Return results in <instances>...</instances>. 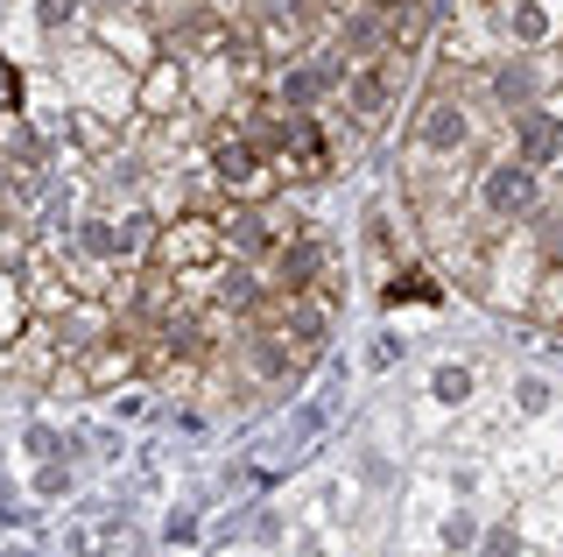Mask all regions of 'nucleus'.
Listing matches in <instances>:
<instances>
[{
	"label": "nucleus",
	"instance_id": "1",
	"mask_svg": "<svg viewBox=\"0 0 563 557\" xmlns=\"http://www.w3.org/2000/svg\"><path fill=\"white\" fill-rule=\"evenodd\" d=\"M401 92H409V57L401 50H374V57H339V113L345 128L374 134L395 120Z\"/></svg>",
	"mask_w": 563,
	"mask_h": 557
},
{
	"label": "nucleus",
	"instance_id": "2",
	"mask_svg": "<svg viewBox=\"0 0 563 557\" xmlns=\"http://www.w3.org/2000/svg\"><path fill=\"white\" fill-rule=\"evenodd\" d=\"M211 177H219V190L233 205H268L275 190H282V177H275V155L254 142L246 128H233V120H219L211 128Z\"/></svg>",
	"mask_w": 563,
	"mask_h": 557
},
{
	"label": "nucleus",
	"instance_id": "3",
	"mask_svg": "<svg viewBox=\"0 0 563 557\" xmlns=\"http://www.w3.org/2000/svg\"><path fill=\"white\" fill-rule=\"evenodd\" d=\"M536 205H542V184H536V170H528L521 155H493V163L479 170V184H472V212H479L486 233L521 226Z\"/></svg>",
	"mask_w": 563,
	"mask_h": 557
},
{
	"label": "nucleus",
	"instance_id": "4",
	"mask_svg": "<svg viewBox=\"0 0 563 557\" xmlns=\"http://www.w3.org/2000/svg\"><path fill=\"white\" fill-rule=\"evenodd\" d=\"M486 22H493V36H500L507 50H550L563 36L556 0H493Z\"/></svg>",
	"mask_w": 563,
	"mask_h": 557
},
{
	"label": "nucleus",
	"instance_id": "5",
	"mask_svg": "<svg viewBox=\"0 0 563 557\" xmlns=\"http://www.w3.org/2000/svg\"><path fill=\"white\" fill-rule=\"evenodd\" d=\"M134 107L148 113V120H163V113H184L190 107V57H155L148 64V78H141V92H134Z\"/></svg>",
	"mask_w": 563,
	"mask_h": 557
},
{
	"label": "nucleus",
	"instance_id": "6",
	"mask_svg": "<svg viewBox=\"0 0 563 557\" xmlns=\"http://www.w3.org/2000/svg\"><path fill=\"white\" fill-rule=\"evenodd\" d=\"M29 325H35L29 275H22V269H0V353H14V346L29 339Z\"/></svg>",
	"mask_w": 563,
	"mask_h": 557
},
{
	"label": "nucleus",
	"instance_id": "7",
	"mask_svg": "<svg viewBox=\"0 0 563 557\" xmlns=\"http://www.w3.org/2000/svg\"><path fill=\"white\" fill-rule=\"evenodd\" d=\"M528 310H536L542 325H563V233H556L550 261H542V283L528 290Z\"/></svg>",
	"mask_w": 563,
	"mask_h": 557
},
{
	"label": "nucleus",
	"instance_id": "8",
	"mask_svg": "<svg viewBox=\"0 0 563 557\" xmlns=\"http://www.w3.org/2000/svg\"><path fill=\"white\" fill-rule=\"evenodd\" d=\"M70 14H78V0H35V22L43 29H64Z\"/></svg>",
	"mask_w": 563,
	"mask_h": 557
},
{
	"label": "nucleus",
	"instance_id": "9",
	"mask_svg": "<svg viewBox=\"0 0 563 557\" xmlns=\"http://www.w3.org/2000/svg\"><path fill=\"white\" fill-rule=\"evenodd\" d=\"M211 14H225V22H246V14H254V0H205Z\"/></svg>",
	"mask_w": 563,
	"mask_h": 557
},
{
	"label": "nucleus",
	"instance_id": "10",
	"mask_svg": "<svg viewBox=\"0 0 563 557\" xmlns=\"http://www.w3.org/2000/svg\"><path fill=\"white\" fill-rule=\"evenodd\" d=\"M85 8H92V14H141L148 0H85Z\"/></svg>",
	"mask_w": 563,
	"mask_h": 557
},
{
	"label": "nucleus",
	"instance_id": "11",
	"mask_svg": "<svg viewBox=\"0 0 563 557\" xmlns=\"http://www.w3.org/2000/svg\"><path fill=\"white\" fill-rule=\"evenodd\" d=\"M14 85H22V78H14V64H0V107H14Z\"/></svg>",
	"mask_w": 563,
	"mask_h": 557
},
{
	"label": "nucleus",
	"instance_id": "12",
	"mask_svg": "<svg viewBox=\"0 0 563 557\" xmlns=\"http://www.w3.org/2000/svg\"><path fill=\"white\" fill-rule=\"evenodd\" d=\"M317 8H331V14H339V8H352V0H317Z\"/></svg>",
	"mask_w": 563,
	"mask_h": 557
}]
</instances>
